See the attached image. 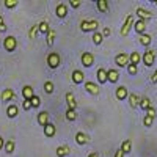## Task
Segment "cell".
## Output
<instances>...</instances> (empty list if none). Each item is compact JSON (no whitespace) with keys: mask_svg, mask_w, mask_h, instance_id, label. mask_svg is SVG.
<instances>
[{"mask_svg":"<svg viewBox=\"0 0 157 157\" xmlns=\"http://www.w3.org/2000/svg\"><path fill=\"white\" fill-rule=\"evenodd\" d=\"M152 123H154V118H151V116L145 115V118H143V124H145L146 127H151V126H152Z\"/></svg>","mask_w":157,"mask_h":157,"instance_id":"cell-39","label":"cell"},{"mask_svg":"<svg viewBox=\"0 0 157 157\" xmlns=\"http://www.w3.org/2000/svg\"><path fill=\"white\" fill-rule=\"evenodd\" d=\"M134 29H135V32H137L138 35H143V33H145V30H146V22L141 21V19H138L137 22H134Z\"/></svg>","mask_w":157,"mask_h":157,"instance_id":"cell-19","label":"cell"},{"mask_svg":"<svg viewBox=\"0 0 157 157\" xmlns=\"http://www.w3.org/2000/svg\"><path fill=\"white\" fill-rule=\"evenodd\" d=\"M3 47H5L6 52H14L16 47H17V39L13 36V35L6 36V38L3 39Z\"/></svg>","mask_w":157,"mask_h":157,"instance_id":"cell-2","label":"cell"},{"mask_svg":"<svg viewBox=\"0 0 157 157\" xmlns=\"http://www.w3.org/2000/svg\"><path fill=\"white\" fill-rule=\"evenodd\" d=\"M3 149H5V152L6 154H13L14 152V149H16V141L14 140H8V141H5V146H3Z\"/></svg>","mask_w":157,"mask_h":157,"instance_id":"cell-25","label":"cell"},{"mask_svg":"<svg viewBox=\"0 0 157 157\" xmlns=\"http://www.w3.org/2000/svg\"><path fill=\"white\" fill-rule=\"evenodd\" d=\"M115 63H116V66H120V68H124L129 64V55L124 54V52H121V54H118L115 57Z\"/></svg>","mask_w":157,"mask_h":157,"instance_id":"cell-7","label":"cell"},{"mask_svg":"<svg viewBox=\"0 0 157 157\" xmlns=\"http://www.w3.org/2000/svg\"><path fill=\"white\" fill-rule=\"evenodd\" d=\"M17 0H5V2H3V5L6 6V8H16L17 6Z\"/></svg>","mask_w":157,"mask_h":157,"instance_id":"cell-38","label":"cell"},{"mask_svg":"<svg viewBox=\"0 0 157 157\" xmlns=\"http://www.w3.org/2000/svg\"><path fill=\"white\" fill-rule=\"evenodd\" d=\"M96 6L101 13H107L109 11V2L107 0H96Z\"/></svg>","mask_w":157,"mask_h":157,"instance_id":"cell-28","label":"cell"},{"mask_svg":"<svg viewBox=\"0 0 157 157\" xmlns=\"http://www.w3.org/2000/svg\"><path fill=\"white\" fill-rule=\"evenodd\" d=\"M55 13H57V16L60 19H64V17L68 16V5L64 3V2H60L57 5V8H55Z\"/></svg>","mask_w":157,"mask_h":157,"instance_id":"cell-9","label":"cell"},{"mask_svg":"<svg viewBox=\"0 0 157 157\" xmlns=\"http://www.w3.org/2000/svg\"><path fill=\"white\" fill-rule=\"evenodd\" d=\"M101 33H102V36H104V38H107V36H110L112 30H110V27H104V30H102Z\"/></svg>","mask_w":157,"mask_h":157,"instance_id":"cell-43","label":"cell"},{"mask_svg":"<svg viewBox=\"0 0 157 157\" xmlns=\"http://www.w3.org/2000/svg\"><path fill=\"white\" fill-rule=\"evenodd\" d=\"M43 88H44V91H46L47 94H52V93H54V90H55V88H54V83H52L50 80L44 82V86H43Z\"/></svg>","mask_w":157,"mask_h":157,"instance_id":"cell-35","label":"cell"},{"mask_svg":"<svg viewBox=\"0 0 157 157\" xmlns=\"http://www.w3.org/2000/svg\"><path fill=\"white\" fill-rule=\"evenodd\" d=\"M80 61L85 68H91L94 64V55L91 54V52H83L82 57H80Z\"/></svg>","mask_w":157,"mask_h":157,"instance_id":"cell-6","label":"cell"},{"mask_svg":"<svg viewBox=\"0 0 157 157\" xmlns=\"http://www.w3.org/2000/svg\"><path fill=\"white\" fill-rule=\"evenodd\" d=\"M83 80H85V74L80 69H74L72 71V82L75 85H78V83H82Z\"/></svg>","mask_w":157,"mask_h":157,"instance_id":"cell-13","label":"cell"},{"mask_svg":"<svg viewBox=\"0 0 157 157\" xmlns=\"http://www.w3.org/2000/svg\"><path fill=\"white\" fill-rule=\"evenodd\" d=\"M85 90L88 91L90 94H93V96H96V94H99V91H101V88L94 83V82H85Z\"/></svg>","mask_w":157,"mask_h":157,"instance_id":"cell-12","label":"cell"},{"mask_svg":"<svg viewBox=\"0 0 157 157\" xmlns=\"http://www.w3.org/2000/svg\"><path fill=\"white\" fill-rule=\"evenodd\" d=\"M134 22H135V21H134V16L129 14V16L126 17L124 24H123V27H121V36H127V35H129V32H130V29H132Z\"/></svg>","mask_w":157,"mask_h":157,"instance_id":"cell-5","label":"cell"},{"mask_svg":"<svg viewBox=\"0 0 157 157\" xmlns=\"http://www.w3.org/2000/svg\"><path fill=\"white\" fill-rule=\"evenodd\" d=\"M141 110H148L149 107H152V104H151V101H149V98H146V96H143V98H140V105H138Z\"/></svg>","mask_w":157,"mask_h":157,"instance_id":"cell-26","label":"cell"},{"mask_svg":"<svg viewBox=\"0 0 157 157\" xmlns=\"http://www.w3.org/2000/svg\"><path fill=\"white\" fill-rule=\"evenodd\" d=\"M30 102H32V109H38L39 105H41V98L35 94V96L30 99Z\"/></svg>","mask_w":157,"mask_h":157,"instance_id":"cell-36","label":"cell"},{"mask_svg":"<svg viewBox=\"0 0 157 157\" xmlns=\"http://www.w3.org/2000/svg\"><path fill=\"white\" fill-rule=\"evenodd\" d=\"M8 30V27H6V22H5V19L2 17V16H0V32H6Z\"/></svg>","mask_w":157,"mask_h":157,"instance_id":"cell-41","label":"cell"},{"mask_svg":"<svg viewBox=\"0 0 157 157\" xmlns=\"http://www.w3.org/2000/svg\"><path fill=\"white\" fill-rule=\"evenodd\" d=\"M3 146H5V140L2 138V135H0V149H2Z\"/></svg>","mask_w":157,"mask_h":157,"instance_id":"cell-48","label":"cell"},{"mask_svg":"<svg viewBox=\"0 0 157 157\" xmlns=\"http://www.w3.org/2000/svg\"><path fill=\"white\" fill-rule=\"evenodd\" d=\"M115 157H124V154H123V151H121V149H118V151L115 152Z\"/></svg>","mask_w":157,"mask_h":157,"instance_id":"cell-47","label":"cell"},{"mask_svg":"<svg viewBox=\"0 0 157 157\" xmlns=\"http://www.w3.org/2000/svg\"><path fill=\"white\" fill-rule=\"evenodd\" d=\"M64 116H66L68 121H75L77 120V110H71L68 109L66 112H64Z\"/></svg>","mask_w":157,"mask_h":157,"instance_id":"cell-33","label":"cell"},{"mask_svg":"<svg viewBox=\"0 0 157 157\" xmlns=\"http://www.w3.org/2000/svg\"><path fill=\"white\" fill-rule=\"evenodd\" d=\"M115 96H116V99L124 101V99L127 98V88H126V86H118L116 91H115Z\"/></svg>","mask_w":157,"mask_h":157,"instance_id":"cell-22","label":"cell"},{"mask_svg":"<svg viewBox=\"0 0 157 157\" xmlns=\"http://www.w3.org/2000/svg\"><path fill=\"white\" fill-rule=\"evenodd\" d=\"M96 77H98V82L104 85V83L107 82V71L104 69V68H99L98 72H96Z\"/></svg>","mask_w":157,"mask_h":157,"instance_id":"cell-24","label":"cell"},{"mask_svg":"<svg viewBox=\"0 0 157 157\" xmlns=\"http://www.w3.org/2000/svg\"><path fill=\"white\" fill-rule=\"evenodd\" d=\"M69 152H71V149H69L68 145H60V146L55 149L57 157H66V155H69Z\"/></svg>","mask_w":157,"mask_h":157,"instance_id":"cell-17","label":"cell"},{"mask_svg":"<svg viewBox=\"0 0 157 157\" xmlns=\"http://www.w3.org/2000/svg\"><path fill=\"white\" fill-rule=\"evenodd\" d=\"M74 140H75L77 145H86V143L90 141V135H86L85 132H77Z\"/></svg>","mask_w":157,"mask_h":157,"instance_id":"cell-15","label":"cell"},{"mask_svg":"<svg viewBox=\"0 0 157 157\" xmlns=\"http://www.w3.org/2000/svg\"><path fill=\"white\" fill-rule=\"evenodd\" d=\"M69 5H71L72 8H78V6L82 5V2H80V0H71V2H69Z\"/></svg>","mask_w":157,"mask_h":157,"instance_id":"cell-44","label":"cell"},{"mask_svg":"<svg viewBox=\"0 0 157 157\" xmlns=\"http://www.w3.org/2000/svg\"><path fill=\"white\" fill-rule=\"evenodd\" d=\"M99 27V22L96 19H83L80 21V30L83 33H88V32H96Z\"/></svg>","mask_w":157,"mask_h":157,"instance_id":"cell-1","label":"cell"},{"mask_svg":"<svg viewBox=\"0 0 157 157\" xmlns=\"http://www.w3.org/2000/svg\"><path fill=\"white\" fill-rule=\"evenodd\" d=\"M0 99H2L3 102H6V101H14V99H16V93H14V91H13L11 88H6V90L2 91Z\"/></svg>","mask_w":157,"mask_h":157,"instance_id":"cell-11","label":"cell"},{"mask_svg":"<svg viewBox=\"0 0 157 157\" xmlns=\"http://www.w3.org/2000/svg\"><path fill=\"white\" fill-rule=\"evenodd\" d=\"M155 5H157V2H155Z\"/></svg>","mask_w":157,"mask_h":157,"instance_id":"cell-50","label":"cell"},{"mask_svg":"<svg viewBox=\"0 0 157 157\" xmlns=\"http://www.w3.org/2000/svg\"><path fill=\"white\" fill-rule=\"evenodd\" d=\"M38 33H39V30H38V24H36V25H33V27L29 30V38L30 39H35Z\"/></svg>","mask_w":157,"mask_h":157,"instance_id":"cell-37","label":"cell"},{"mask_svg":"<svg viewBox=\"0 0 157 157\" xmlns=\"http://www.w3.org/2000/svg\"><path fill=\"white\" fill-rule=\"evenodd\" d=\"M127 72L130 74V75H135L137 72H138V69H137V66H135V64H127Z\"/></svg>","mask_w":157,"mask_h":157,"instance_id":"cell-40","label":"cell"},{"mask_svg":"<svg viewBox=\"0 0 157 157\" xmlns=\"http://www.w3.org/2000/svg\"><path fill=\"white\" fill-rule=\"evenodd\" d=\"M120 80V72L116 69H109L107 71V82H112V83H116Z\"/></svg>","mask_w":157,"mask_h":157,"instance_id":"cell-16","label":"cell"},{"mask_svg":"<svg viewBox=\"0 0 157 157\" xmlns=\"http://www.w3.org/2000/svg\"><path fill=\"white\" fill-rule=\"evenodd\" d=\"M127 99H129V105L132 107V109H137V107L140 105V98H138L135 93L127 94Z\"/></svg>","mask_w":157,"mask_h":157,"instance_id":"cell-20","label":"cell"},{"mask_svg":"<svg viewBox=\"0 0 157 157\" xmlns=\"http://www.w3.org/2000/svg\"><path fill=\"white\" fill-rule=\"evenodd\" d=\"M64 101H66V104H68V109L77 110V101H75V98H74V94L71 93V91H68V93L64 94Z\"/></svg>","mask_w":157,"mask_h":157,"instance_id":"cell-10","label":"cell"},{"mask_svg":"<svg viewBox=\"0 0 157 157\" xmlns=\"http://www.w3.org/2000/svg\"><path fill=\"white\" fill-rule=\"evenodd\" d=\"M120 149L123 151V154H129L130 151H132V141H130V140H124L121 143V148Z\"/></svg>","mask_w":157,"mask_h":157,"instance_id":"cell-30","label":"cell"},{"mask_svg":"<svg viewBox=\"0 0 157 157\" xmlns=\"http://www.w3.org/2000/svg\"><path fill=\"white\" fill-rule=\"evenodd\" d=\"M151 82H152V83H157V69H155L154 74L151 75Z\"/></svg>","mask_w":157,"mask_h":157,"instance_id":"cell-46","label":"cell"},{"mask_svg":"<svg viewBox=\"0 0 157 157\" xmlns=\"http://www.w3.org/2000/svg\"><path fill=\"white\" fill-rule=\"evenodd\" d=\"M38 30H39V33L47 35V33L50 32V25H49V22H46V21L39 22V24H38Z\"/></svg>","mask_w":157,"mask_h":157,"instance_id":"cell-29","label":"cell"},{"mask_svg":"<svg viewBox=\"0 0 157 157\" xmlns=\"http://www.w3.org/2000/svg\"><path fill=\"white\" fill-rule=\"evenodd\" d=\"M22 96H24V99H25V101H30V99L35 96L33 88H32L30 85H25V86L22 88Z\"/></svg>","mask_w":157,"mask_h":157,"instance_id":"cell-21","label":"cell"},{"mask_svg":"<svg viewBox=\"0 0 157 157\" xmlns=\"http://www.w3.org/2000/svg\"><path fill=\"white\" fill-rule=\"evenodd\" d=\"M102 41H104L102 33H101V32H94V33H93V43H94L96 46H99V44H102Z\"/></svg>","mask_w":157,"mask_h":157,"instance_id":"cell-34","label":"cell"},{"mask_svg":"<svg viewBox=\"0 0 157 157\" xmlns=\"http://www.w3.org/2000/svg\"><path fill=\"white\" fill-rule=\"evenodd\" d=\"M88 157H99V152H90Z\"/></svg>","mask_w":157,"mask_h":157,"instance_id":"cell-49","label":"cell"},{"mask_svg":"<svg viewBox=\"0 0 157 157\" xmlns=\"http://www.w3.org/2000/svg\"><path fill=\"white\" fill-rule=\"evenodd\" d=\"M140 54H138V52H132V54H130L129 55V63L130 64H135V66H137V64L140 63Z\"/></svg>","mask_w":157,"mask_h":157,"instance_id":"cell-32","label":"cell"},{"mask_svg":"<svg viewBox=\"0 0 157 157\" xmlns=\"http://www.w3.org/2000/svg\"><path fill=\"white\" fill-rule=\"evenodd\" d=\"M22 109L29 112V110L32 109V102H30V101H25V99H24V102H22Z\"/></svg>","mask_w":157,"mask_h":157,"instance_id":"cell-42","label":"cell"},{"mask_svg":"<svg viewBox=\"0 0 157 157\" xmlns=\"http://www.w3.org/2000/svg\"><path fill=\"white\" fill-rule=\"evenodd\" d=\"M47 66L50 69H57L60 66V55L57 54V52H50V54L47 55Z\"/></svg>","mask_w":157,"mask_h":157,"instance_id":"cell-3","label":"cell"},{"mask_svg":"<svg viewBox=\"0 0 157 157\" xmlns=\"http://www.w3.org/2000/svg\"><path fill=\"white\" fill-rule=\"evenodd\" d=\"M146 115L151 116V118H155V109H154V107H149V109L146 110Z\"/></svg>","mask_w":157,"mask_h":157,"instance_id":"cell-45","label":"cell"},{"mask_svg":"<svg viewBox=\"0 0 157 157\" xmlns=\"http://www.w3.org/2000/svg\"><path fill=\"white\" fill-rule=\"evenodd\" d=\"M141 60H143V63H145L148 68H149V66H152L154 61H155V50H152V49L145 50V54H143Z\"/></svg>","mask_w":157,"mask_h":157,"instance_id":"cell-4","label":"cell"},{"mask_svg":"<svg viewBox=\"0 0 157 157\" xmlns=\"http://www.w3.org/2000/svg\"><path fill=\"white\" fill-rule=\"evenodd\" d=\"M55 134H57V127H55L54 124L47 123V124L44 126V135H46V137H54Z\"/></svg>","mask_w":157,"mask_h":157,"instance_id":"cell-23","label":"cell"},{"mask_svg":"<svg viewBox=\"0 0 157 157\" xmlns=\"http://www.w3.org/2000/svg\"><path fill=\"white\" fill-rule=\"evenodd\" d=\"M151 41H152V36H151V35H148V33L140 35V44H141V46L148 47V46L151 44Z\"/></svg>","mask_w":157,"mask_h":157,"instance_id":"cell-27","label":"cell"},{"mask_svg":"<svg viewBox=\"0 0 157 157\" xmlns=\"http://www.w3.org/2000/svg\"><path fill=\"white\" fill-rule=\"evenodd\" d=\"M36 120H38V124H39V126H43V127H44V126L49 123V112H46V110L39 112L38 116H36Z\"/></svg>","mask_w":157,"mask_h":157,"instance_id":"cell-14","label":"cell"},{"mask_svg":"<svg viewBox=\"0 0 157 157\" xmlns=\"http://www.w3.org/2000/svg\"><path fill=\"white\" fill-rule=\"evenodd\" d=\"M135 13H137V14H138V17H140L141 21H145V22L154 17V14H152L151 11H148V10H145V8H141V6H138Z\"/></svg>","mask_w":157,"mask_h":157,"instance_id":"cell-8","label":"cell"},{"mask_svg":"<svg viewBox=\"0 0 157 157\" xmlns=\"http://www.w3.org/2000/svg\"><path fill=\"white\" fill-rule=\"evenodd\" d=\"M6 115H8V118H16L19 115V107L16 104H10L6 107Z\"/></svg>","mask_w":157,"mask_h":157,"instance_id":"cell-18","label":"cell"},{"mask_svg":"<svg viewBox=\"0 0 157 157\" xmlns=\"http://www.w3.org/2000/svg\"><path fill=\"white\" fill-rule=\"evenodd\" d=\"M46 36H47V38H46V43H47V46H49V47H52V46H54V43H55V36H57L55 30H50V32H49Z\"/></svg>","mask_w":157,"mask_h":157,"instance_id":"cell-31","label":"cell"}]
</instances>
